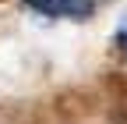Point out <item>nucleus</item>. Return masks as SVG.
I'll return each mask as SVG.
<instances>
[{
	"instance_id": "obj_1",
	"label": "nucleus",
	"mask_w": 127,
	"mask_h": 124,
	"mask_svg": "<svg viewBox=\"0 0 127 124\" xmlns=\"http://www.w3.org/2000/svg\"><path fill=\"white\" fill-rule=\"evenodd\" d=\"M28 4H35L39 11H50V14H88L92 11V0H28Z\"/></svg>"
}]
</instances>
